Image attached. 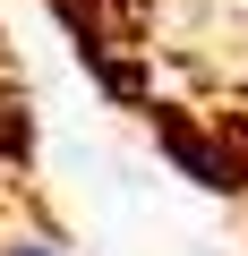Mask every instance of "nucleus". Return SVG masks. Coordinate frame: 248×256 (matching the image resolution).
I'll return each mask as SVG.
<instances>
[{
	"instance_id": "f257e3e1",
	"label": "nucleus",
	"mask_w": 248,
	"mask_h": 256,
	"mask_svg": "<svg viewBox=\"0 0 248 256\" xmlns=\"http://www.w3.org/2000/svg\"><path fill=\"white\" fill-rule=\"evenodd\" d=\"M0 256H77L60 230H43V222H9L0 230Z\"/></svg>"
}]
</instances>
